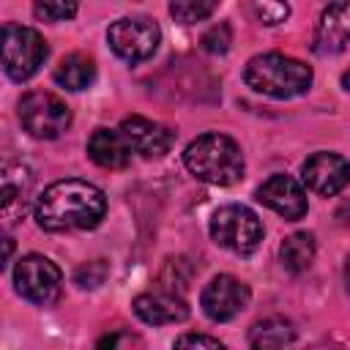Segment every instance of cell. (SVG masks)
Here are the masks:
<instances>
[{
  "label": "cell",
  "mask_w": 350,
  "mask_h": 350,
  "mask_svg": "<svg viewBox=\"0 0 350 350\" xmlns=\"http://www.w3.org/2000/svg\"><path fill=\"white\" fill-rule=\"evenodd\" d=\"M79 0H33V14L41 22H66L74 19Z\"/></svg>",
  "instance_id": "21"
},
{
  "label": "cell",
  "mask_w": 350,
  "mask_h": 350,
  "mask_svg": "<svg viewBox=\"0 0 350 350\" xmlns=\"http://www.w3.org/2000/svg\"><path fill=\"white\" fill-rule=\"evenodd\" d=\"M216 5H219V0H172L170 14L180 25H194V22L208 19L216 11Z\"/></svg>",
  "instance_id": "20"
},
{
  "label": "cell",
  "mask_w": 350,
  "mask_h": 350,
  "mask_svg": "<svg viewBox=\"0 0 350 350\" xmlns=\"http://www.w3.org/2000/svg\"><path fill=\"white\" fill-rule=\"evenodd\" d=\"M314 252H317V243L312 232H293L279 246L282 268L290 273H304L314 262Z\"/></svg>",
  "instance_id": "17"
},
{
  "label": "cell",
  "mask_w": 350,
  "mask_h": 350,
  "mask_svg": "<svg viewBox=\"0 0 350 350\" xmlns=\"http://www.w3.org/2000/svg\"><path fill=\"white\" fill-rule=\"evenodd\" d=\"M14 287L25 301L38 304V306H49L60 298L63 273L44 254H25L14 265Z\"/></svg>",
  "instance_id": "7"
},
{
  "label": "cell",
  "mask_w": 350,
  "mask_h": 350,
  "mask_svg": "<svg viewBox=\"0 0 350 350\" xmlns=\"http://www.w3.org/2000/svg\"><path fill=\"white\" fill-rule=\"evenodd\" d=\"M252 8L262 25H279L290 16L287 0H252Z\"/></svg>",
  "instance_id": "23"
},
{
  "label": "cell",
  "mask_w": 350,
  "mask_h": 350,
  "mask_svg": "<svg viewBox=\"0 0 350 350\" xmlns=\"http://www.w3.org/2000/svg\"><path fill=\"white\" fill-rule=\"evenodd\" d=\"M19 123L36 139H57L71 126V109L60 96L33 90L19 101Z\"/></svg>",
  "instance_id": "6"
},
{
  "label": "cell",
  "mask_w": 350,
  "mask_h": 350,
  "mask_svg": "<svg viewBox=\"0 0 350 350\" xmlns=\"http://www.w3.org/2000/svg\"><path fill=\"white\" fill-rule=\"evenodd\" d=\"M312 68L295 57H287L282 52H262L249 57L243 68V82L262 96L271 98H293L312 88Z\"/></svg>",
  "instance_id": "3"
},
{
  "label": "cell",
  "mask_w": 350,
  "mask_h": 350,
  "mask_svg": "<svg viewBox=\"0 0 350 350\" xmlns=\"http://www.w3.org/2000/svg\"><path fill=\"white\" fill-rule=\"evenodd\" d=\"M120 134L126 137V142L131 145L134 153L148 156V159L164 156V153L172 148V142H175V134H172L167 126H161V123H156V120H148V118H142V115H129V118H123Z\"/></svg>",
  "instance_id": "13"
},
{
  "label": "cell",
  "mask_w": 350,
  "mask_h": 350,
  "mask_svg": "<svg viewBox=\"0 0 350 350\" xmlns=\"http://www.w3.org/2000/svg\"><path fill=\"white\" fill-rule=\"evenodd\" d=\"M55 82L66 90H85L96 79V63L85 52H71L55 66Z\"/></svg>",
  "instance_id": "16"
},
{
  "label": "cell",
  "mask_w": 350,
  "mask_h": 350,
  "mask_svg": "<svg viewBox=\"0 0 350 350\" xmlns=\"http://www.w3.org/2000/svg\"><path fill=\"white\" fill-rule=\"evenodd\" d=\"M107 213V194L79 178L49 183L36 200V221L46 232L93 230Z\"/></svg>",
  "instance_id": "1"
},
{
  "label": "cell",
  "mask_w": 350,
  "mask_h": 350,
  "mask_svg": "<svg viewBox=\"0 0 350 350\" xmlns=\"http://www.w3.org/2000/svg\"><path fill=\"white\" fill-rule=\"evenodd\" d=\"M131 153L134 150L120 129H96L88 139V156L104 170H123L131 161Z\"/></svg>",
  "instance_id": "15"
},
{
  "label": "cell",
  "mask_w": 350,
  "mask_h": 350,
  "mask_svg": "<svg viewBox=\"0 0 350 350\" xmlns=\"http://www.w3.org/2000/svg\"><path fill=\"white\" fill-rule=\"evenodd\" d=\"M175 347H208V350H221V342L216 336H202V334H183L175 339Z\"/></svg>",
  "instance_id": "25"
},
{
  "label": "cell",
  "mask_w": 350,
  "mask_h": 350,
  "mask_svg": "<svg viewBox=\"0 0 350 350\" xmlns=\"http://www.w3.org/2000/svg\"><path fill=\"white\" fill-rule=\"evenodd\" d=\"M3 186H0V197H3V213L11 216L14 202H25V194L30 191V170L22 164H5L3 167Z\"/></svg>",
  "instance_id": "19"
},
{
  "label": "cell",
  "mask_w": 350,
  "mask_h": 350,
  "mask_svg": "<svg viewBox=\"0 0 350 350\" xmlns=\"http://www.w3.org/2000/svg\"><path fill=\"white\" fill-rule=\"evenodd\" d=\"M104 279H107V262H104V260H93V262L82 265V268L74 273V282H77L79 287H98Z\"/></svg>",
  "instance_id": "24"
},
{
  "label": "cell",
  "mask_w": 350,
  "mask_h": 350,
  "mask_svg": "<svg viewBox=\"0 0 350 350\" xmlns=\"http://www.w3.org/2000/svg\"><path fill=\"white\" fill-rule=\"evenodd\" d=\"M347 41H350V0H331L320 14L312 49L323 57L339 55L347 46Z\"/></svg>",
  "instance_id": "12"
},
{
  "label": "cell",
  "mask_w": 350,
  "mask_h": 350,
  "mask_svg": "<svg viewBox=\"0 0 350 350\" xmlns=\"http://www.w3.org/2000/svg\"><path fill=\"white\" fill-rule=\"evenodd\" d=\"M189 172L211 186H232L243 178V153L227 134L211 131L191 139L183 150Z\"/></svg>",
  "instance_id": "2"
},
{
  "label": "cell",
  "mask_w": 350,
  "mask_h": 350,
  "mask_svg": "<svg viewBox=\"0 0 350 350\" xmlns=\"http://www.w3.org/2000/svg\"><path fill=\"white\" fill-rule=\"evenodd\" d=\"M295 342V328L284 317H265L252 325L249 331V345L252 347H284Z\"/></svg>",
  "instance_id": "18"
},
{
  "label": "cell",
  "mask_w": 350,
  "mask_h": 350,
  "mask_svg": "<svg viewBox=\"0 0 350 350\" xmlns=\"http://www.w3.org/2000/svg\"><path fill=\"white\" fill-rule=\"evenodd\" d=\"M301 175H304V183L314 194L334 197L350 183V161L345 156H339V153L317 150L304 161Z\"/></svg>",
  "instance_id": "10"
},
{
  "label": "cell",
  "mask_w": 350,
  "mask_h": 350,
  "mask_svg": "<svg viewBox=\"0 0 350 350\" xmlns=\"http://www.w3.org/2000/svg\"><path fill=\"white\" fill-rule=\"evenodd\" d=\"M131 306H134V314L148 325H170V323H183L189 317V306L180 298V293H172L164 287L137 295Z\"/></svg>",
  "instance_id": "14"
},
{
  "label": "cell",
  "mask_w": 350,
  "mask_h": 350,
  "mask_svg": "<svg viewBox=\"0 0 350 350\" xmlns=\"http://www.w3.org/2000/svg\"><path fill=\"white\" fill-rule=\"evenodd\" d=\"M249 298H252V293L241 279H235L230 273H219L205 284V290L200 295V306L213 323H227L249 306Z\"/></svg>",
  "instance_id": "9"
},
{
  "label": "cell",
  "mask_w": 350,
  "mask_h": 350,
  "mask_svg": "<svg viewBox=\"0 0 350 350\" xmlns=\"http://www.w3.org/2000/svg\"><path fill=\"white\" fill-rule=\"evenodd\" d=\"M345 282H347V290H350V257H347V265H345Z\"/></svg>",
  "instance_id": "26"
},
{
  "label": "cell",
  "mask_w": 350,
  "mask_h": 350,
  "mask_svg": "<svg viewBox=\"0 0 350 350\" xmlns=\"http://www.w3.org/2000/svg\"><path fill=\"white\" fill-rule=\"evenodd\" d=\"M107 41L112 52L126 63H142L148 60L161 41V30L148 16H123L109 25Z\"/></svg>",
  "instance_id": "8"
},
{
  "label": "cell",
  "mask_w": 350,
  "mask_h": 350,
  "mask_svg": "<svg viewBox=\"0 0 350 350\" xmlns=\"http://www.w3.org/2000/svg\"><path fill=\"white\" fill-rule=\"evenodd\" d=\"M342 85H345V90H350V68L345 71V77H342Z\"/></svg>",
  "instance_id": "27"
},
{
  "label": "cell",
  "mask_w": 350,
  "mask_h": 350,
  "mask_svg": "<svg viewBox=\"0 0 350 350\" xmlns=\"http://www.w3.org/2000/svg\"><path fill=\"white\" fill-rule=\"evenodd\" d=\"M230 44H232V27H230L227 22L213 25V27L205 30L202 38H200V46H202L205 52H211V55H224V52L230 49Z\"/></svg>",
  "instance_id": "22"
},
{
  "label": "cell",
  "mask_w": 350,
  "mask_h": 350,
  "mask_svg": "<svg viewBox=\"0 0 350 350\" xmlns=\"http://www.w3.org/2000/svg\"><path fill=\"white\" fill-rule=\"evenodd\" d=\"M49 46L33 27L5 22L3 25V68L14 82L30 79L46 60Z\"/></svg>",
  "instance_id": "4"
},
{
  "label": "cell",
  "mask_w": 350,
  "mask_h": 350,
  "mask_svg": "<svg viewBox=\"0 0 350 350\" xmlns=\"http://www.w3.org/2000/svg\"><path fill=\"white\" fill-rule=\"evenodd\" d=\"M211 238L235 254H252L262 243V221L246 205H221L211 216Z\"/></svg>",
  "instance_id": "5"
},
{
  "label": "cell",
  "mask_w": 350,
  "mask_h": 350,
  "mask_svg": "<svg viewBox=\"0 0 350 350\" xmlns=\"http://www.w3.org/2000/svg\"><path fill=\"white\" fill-rule=\"evenodd\" d=\"M257 200L262 205H268L271 211H276L282 219L287 221H298L306 216L309 202H306V191L304 186L293 178V175H271L260 189H257Z\"/></svg>",
  "instance_id": "11"
}]
</instances>
